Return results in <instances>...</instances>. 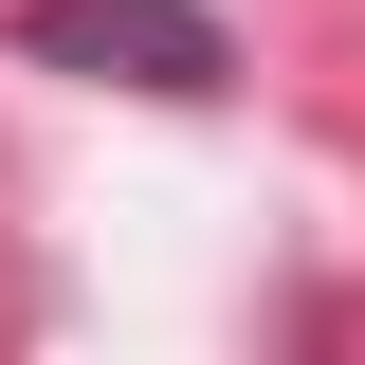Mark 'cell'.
I'll return each instance as SVG.
<instances>
[{
    "instance_id": "cell-1",
    "label": "cell",
    "mask_w": 365,
    "mask_h": 365,
    "mask_svg": "<svg viewBox=\"0 0 365 365\" xmlns=\"http://www.w3.org/2000/svg\"><path fill=\"white\" fill-rule=\"evenodd\" d=\"M19 55L91 73V91H146V110H220L237 91V37L201 0H19Z\"/></svg>"
}]
</instances>
